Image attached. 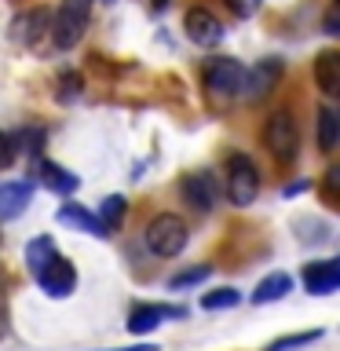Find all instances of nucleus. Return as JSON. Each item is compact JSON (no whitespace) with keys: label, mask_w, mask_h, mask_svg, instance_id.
I'll use <instances>...</instances> for the list:
<instances>
[{"label":"nucleus","mask_w":340,"mask_h":351,"mask_svg":"<svg viewBox=\"0 0 340 351\" xmlns=\"http://www.w3.org/2000/svg\"><path fill=\"white\" fill-rule=\"evenodd\" d=\"M143 241H147V249L154 252V256L172 260V256H180V252L186 249V241H191V227H186V219L175 216V213H158L150 219Z\"/></svg>","instance_id":"f257e3e1"},{"label":"nucleus","mask_w":340,"mask_h":351,"mask_svg":"<svg viewBox=\"0 0 340 351\" xmlns=\"http://www.w3.org/2000/svg\"><path fill=\"white\" fill-rule=\"evenodd\" d=\"M263 147L274 161L289 165L296 161V154H300V125H296V117L289 110H274V114L263 121Z\"/></svg>","instance_id":"f03ea898"},{"label":"nucleus","mask_w":340,"mask_h":351,"mask_svg":"<svg viewBox=\"0 0 340 351\" xmlns=\"http://www.w3.org/2000/svg\"><path fill=\"white\" fill-rule=\"evenodd\" d=\"M241 77H245V66H241L238 59H208L205 73H202V84L208 99L219 106V103H230V99L241 95Z\"/></svg>","instance_id":"7ed1b4c3"},{"label":"nucleus","mask_w":340,"mask_h":351,"mask_svg":"<svg viewBox=\"0 0 340 351\" xmlns=\"http://www.w3.org/2000/svg\"><path fill=\"white\" fill-rule=\"evenodd\" d=\"M227 202L238 208H249L260 194V172L249 154H230L227 158Z\"/></svg>","instance_id":"20e7f679"},{"label":"nucleus","mask_w":340,"mask_h":351,"mask_svg":"<svg viewBox=\"0 0 340 351\" xmlns=\"http://www.w3.org/2000/svg\"><path fill=\"white\" fill-rule=\"evenodd\" d=\"M88 8H92V0H62V8L55 11L51 19V40L59 44V48H73L77 40L84 37L88 29Z\"/></svg>","instance_id":"39448f33"},{"label":"nucleus","mask_w":340,"mask_h":351,"mask_svg":"<svg viewBox=\"0 0 340 351\" xmlns=\"http://www.w3.org/2000/svg\"><path fill=\"white\" fill-rule=\"evenodd\" d=\"M285 73V62L278 59V55H267V59H260L252 70H245V77H241V99H249V103H260V99H267L274 88H278Z\"/></svg>","instance_id":"423d86ee"},{"label":"nucleus","mask_w":340,"mask_h":351,"mask_svg":"<svg viewBox=\"0 0 340 351\" xmlns=\"http://www.w3.org/2000/svg\"><path fill=\"white\" fill-rule=\"evenodd\" d=\"M33 278H37V285L48 296H55V300H62V296H70L73 293V285H77V271H73V263L59 256V252H51L48 260L40 263L37 271H33Z\"/></svg>","instance_id":"0eeeda50"},{"label":"nucleus","mask_w":340,"mask_h":351,"mask_svg":"<svg viewBox=\"0 0 340 351\" xmlns=\"http://www.w3.org/2000/svg\"><path fill=\"white\" fill-rule=\"evenodd\" d=\"M183 29H186V37H191V44H197V48H216V44L223 40V33H227L223 22H219L212 11H205V8L186 11Z\"/></svg>","instance_id":"6e6552de"},{"label":"nucleus","mask_w":340,"mask_h":351,"mask_svg":"<svg viewBox=\"0 0 340 351\" xmlns=\"http://www.w3.org/2000/svg\"><path fill=\"white\" fill-rule=\"evenodd\" d=\"M186 315V307H172V304H139V307H132V315H128V333L132 337H147L154 333L165 318H183Z\"/></svg>","instance_id":"1a4fd4ad"},{"label":"nucleus","mask_w":340,"mask_h":351,"mask_svg":"<svg viewBox=\"0 0 340 351\" xmlns=\"http://www.w3.org/2000/svg\"><path fill=\"white\" fill-rule=\"evenodd\" d=\"M340 285V260H315L304 267V289L311 296H329Z\"/></svg>","instance_id":"9d476101"},{"label":"nucleus","mask_w":340,"mask_h":351,"mask_svg":"<svg viewBox=\"0 0 340 351\" xmlns=\"http://www.w3.org/2000/svg\"><path fill=\"white\" fill-rule=\"evenodd\" d=\"M180 194L191 202L197 213H208V208L216 205V194H219V186L216 180L208 172H191V176H183V183H180Z\"/></svg>","instance_id":"9b49d317"},{"label":"nucleus","mask_w":340,"mask_h":351,"mask_svg":"<svg viewBox=\"0 0 340 351\" xmlns=\"http://www.w3.org/2000/svg\"><path fill=\"white\" fill-rule=\"evenodd\" d=\"M29 202H33V183H29V180L0 183V219H15V216H22Z\"/></svg>","instance_id":"f8f14e48"},{"label":"nucleus","mask_w":340,"mask_h":351,"mask_svg":"<svg viewBox=\"0 0 340 351\" xmlns=\"http://www.w3.org/2000/svg\"><path fill=\"white\" fill-rule=\"evenodd\" d=\"M37 176H40V183L48 186L51 194H73L77 186H81V176H73L70 169H62V165H55V161H40L37 165Z\"/></svg>","instance_id":"ddd939ff"},{"label":"nucleus","mask_w":340,"mask_h":351,"mask_svg":"<svg viewBox=\"0 0 340 351\" xmlns=\"http://www.w3.org/2000/svg\"><path fill=\"white\" fill-rule=\"evenodd\" d=\"M315 84L322 88V95H329V99L340 95V55L337 51H322L315 59Z\"/></svg>","instance_id":"4468645a"},{"label":"nucleus","mask_w":340,"mask_h":351,"mask_svg":"<svg viewBox=\"0 0 340 351\" xmlns=\"http://www.w3.org/2000/svg\"><path fill=\"white\" fill-rule=\"evenodd\" d=\"M59 223H70V227H77V230H84V234H92V238H106L110 230L103 227V219H99L95 213H88L84 205H62L59 208Z\"/></svg>","instance_id":"2eb2a0df"},{"label":"nucleus","mask_w":340,"mask_h":351,"mask_svg":"<svg viewBox=\"0 0 340 351\" xmlns=\"http://www.w3.org/2000/svg\"><path fill=\"white\" fill-rule=\"evenodd\" d=\"M289 289H293V274L274 271V274H267V278L256 285V289H252V304H274V300H282Z\"/></svg>","instance_id":"dca6fc26"},{"label":"nucleus","mask_w":340,"mask_h":351,"mask_svg":"<svg viewBox=\"0 0 340 351\" xmlns=\"http://www.w3.org/2000/svg\"><path fill=\"white\" fill-rule=\"evenodd\" d=\"M337 147H340V114L333 106H322L318 110V150L333 154Z\"/></svg>","instance_id":"f3484780"},{"label":"nucleus","mask_w":340,"mask_h":351,"mask_svg":"<svg viewBox=\"0 0 340 351\" xmlns=\"http://www.w3.org/2000/svg\"><path fill=\"white\" fill-rule=\"evenodd\" d=\"M40 29H48V11H29V15L15 19V37L22 44H33L40 37Z\"/></svg>","instance_id":"a211bd4d"},{"label":"nucleus","mask_w":340,"mask_h":351,"mask_svg":"<svg viewBox=\"0 0 340 351\" xmlns=\"http://www.w3.org/2000/svg\"><path fill=\"white\" fill-rule=\"evenodd\" d=\"M125 213H128V202H125L121 194H110V197H103V202H99V219H103L106 230H117L121 219H125Z\"/></svg>","instance_id":"6ab92c4d"},{"label":"nucleus","mask_w":340,"mask_h":351,"mask_svg":"<svg viewBox=\"0 0 340 351\" xmlns=\"http://www.w3.org/2000/svg\"><path fill=\"white\" fill-rule=\"evenodd\" d=\"M238 304H241V293L230 289V285H223V289H212V293L202 296V307H205V311H230V307H238Z\"/></svg>","instance_id":"aec40b11"},{"label":"nucleus","mask_w":340,"mask_h":351,"mask_svg":"<svg viewBox=\"0 0 340 351\" xmlns=\"http://www.w3.org/2000/svg\"><path fill=\"white\" fill-rule=\"evenodd\" d=\"M51 252H55V241H51L48 234H37V238H33L29 245H26V267H29V271H37L40 263L51 256Z\"/></svg>","instance_id":"412c9836"},{"label":"nucleus","mask_w":340,"mask_h":351,"mask_svg":"<svg viewBox=\"0 0 340 351\" xmlns=\"http://www.w3.org/2000/svg\"><path fill=\"white\" fill-rule=\"evenodd\" d=\"M315 340H322V329H304V333H289V337H282V340H274V344H267V351H293V348L315 344Z\"/></svg>","instance_id":"4be33fe9"},{"label":"nucleus","mask_w":340,"mask_h":351,"mask_svg":"<svg viewBox=\"0 0 340 351\" xmlns=\"http://www.w3.org/2000/svg\"><path fill=\"white\" fill-rule=\"evenodd\" d=\"M208 274H212V267L208 263H197V267H191V271H180V274H172V289H186V285H197V282H205Z\"/></svg>","instance_id":"5701e85b"},{"label":"nucleus","mask_w":340,"mask_h":351,"mask_svg":"<svg viewBox=\"0 0 340 351\" xmlns=\"http://www.w3.org/2000/svg\"><path fill=\"white\" fill-rule=\"evenodd\" d=\"M15 158H19V143H15V136L0 132V172L11 169V165H15Z\"/></svg>","instance_id":"b1692460"},{"label":"nucleus","mask_w":340,"mask_h":351,"mask_svg":"<svg viewBox=\"0 0 340 351\" xmlns=\"http://www.w3.org/2000/svg\"><path fill=\"white\" fill-rule=\"evenodd\" d=\"M81 73H62L59 77V88H62V92H59V99H62V103H70V99L73 95H81Z\"/></svg>","instance_id":"393cba45"},{"label":"nucleus","mask_w":340,"mask_h":351,"mask_svg":"<svg viewBox=\"0 0 340 351\" xmlns=\"http://www.w3.org/2000/svg\"><path fill=\"white\" fill-rule=\"evenodd\" d=\"M227 8L234 11L238 19H252L260 11V0H227Z\"/></svg>","instance_id":"a878e982"},{"label":"nucleus","mask_w":340,"mask_h":351,"mask_svg":"<svg viewBox=\"0 0 340 351\" xmlns=\"http://www.w3.org/2000/svg\"><path fill=\"white\" fill-rule=\"evenodd\" d=\"M322 33H326V37H337V33H340V4H333V8L326 11V19H322Z\"/></svg>","instance_id":"bb28decb"},{"label":"nucleus","mask_w":340,"mask_h":351,"mask_svg":"<svg viewBox=\"0 0 340 351\" xmlns=\"http://www.w3.org/2000/svg\"><path fill=\"white\" fill-rule=\"evenodd\" d=\"M340 191V169H329L326 172V197H337Z\"/></svg>","instance_id":"cd10ccee"},{"label":"nucleus","mask_w":340,"mask_h":351,"mask_svg":"<svg viewBox=\"0 0 340 351\" xmlns=\"http://www.w3.org/2000/svg\"><path fill=\"white\" fill-rule=\"evenodd\" d=\"M307 186H311V183H293V186H285V194L293 197V194H300V191H307Z\"/></svg>","instance_id":"c85d7f7f"},{"label":"nucleus","mask_w":340,"mask_h":351,"mask_svg":"<svg viewBox=\"0 0 340 351\" xmlns=\"http://www.w3.org/2000/svg\"><path fill=\"white\" fill-rule=\"evenodd\" d=\"M114 351H158V348H150V344H136V348H114Z\"/></svg>","instance_id":"c756f323"},{"label":"nucleus","mask_w":340,"mask_h":351,"mask_svg":"<svg viewBox=\"0 0 340 351\" xmlns=\"http://www.w3.org/2000/svg\"><path fill=\"white\" fill-rule=\"evenodd\" d=\"M150 8H154V11H161V8H169V0H150Z\"/></svg>","instance_id":"7c9ffc66"},{"label":"nucleus","mask_w":340,"mask_h":351,"mask_svg":"<svg viewBox=\"0 0 340 351\" xmlns=\"http://www.w3.org/2000/svg\"><path fill=\"white\" fill-rule=\"evenodd\" d=\"M106 4H114V0H106Z\"/></svg>","instance_id":"2f4dec72"}]
</instances>
